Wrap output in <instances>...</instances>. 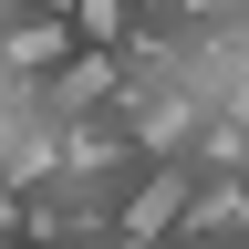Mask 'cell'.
<instances>
[{
	"label": "cell",
	"mask_w": 249,
	"mask_h": 249,
	"mask_svg": "<svg viewBox=\"0 0 249 249\" xmlns=\"http://www.w3.org/2000/svg\"><path fill=\"white\" fill-rule=\"evenodd\" d=\"M73 11H31V0H0V62H11L21 83H42L52 62H73Z\"/></svg>",
	"instance_id": "obj_1"
},
{
	"label": "cell",
	"mask_w": 249,
	"mask_h": 249,
	"mask_svg": "<svg viewBox=\"0 0 249 249\" xmlns=\"http://www.w3.org/2000/svg\"><path fill=\"white\" fill-rule=\"evenodd\" d=\"M177 239H249V166H197L187 177Z\"/></svg>",
	"instance_id": "obj_2"
}]
</instances>
